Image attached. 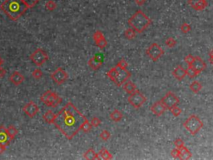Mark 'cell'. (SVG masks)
Instances as JSON below:
<instances>
[{"instance_id":"obj_12","label":"cell","mask_w":213,"mask_h":160,"mask_svg":"<svg viewBox=\"0 0 213 160\" xmlns=\"http://www.w3.org/2000/svg\"><path fill=\"white\" fill-rule=\"evenodd\" d=\"M22 110L26 115H27L29 118H33L37 114V112H39V108L34 102L30 101L27 102V104H25L22 108Z\"/></svg>"},{"instance_id":"obj_47","label":"cell","mask_w":213,"mask_h":160,"mask_svg":"<svg viewBox=\"0 0 213 160\" xmlns=\"http://www.w3.org/2000/svg\"><path fill=\"white\" fill-rule=\"evenodd\" d=\"M6 147H7L6 145L0 144V154H2L6 151Z\"/></svg>"},{"instance_id":"obj_23","label":"cell","mask_w":213,"mask_h":160,"mask_svg":"<svg viewBox=\"0 0 213 160\" xmlns=\"http://www.w3.org/2000/svg\"><path fill=\"white\" fill-rule=\"evenodd\" d=\"M179 151H180V159H189L190 158H191V152L185 146L179 148Z\"/></svg>"},{"instance_id":"obj_43","label":"cell","mask_w":213,"mask_h":160,"mask_svg":"<svg viewBox=\"0 0 213 160\" xmlns=\"http://www.w3.org/2000/svg\"><path fill=\"white\" fill-rule=\"evenodd\" d=\"M185 62L188 64V66H191V63H192V62H193L194 60V56H192L191 54H188L187 56H186L185 57Z\"/></svg>"},{"instance_id":"obj_16","label":"cell","mask_w":213,"mask_h":160,"mask_svg":"<svg viewBox=\"0 0 213 160\" xmlns=\"http://www.w3.org/2000/svg\"><path fill=\"white\" fill-rule=\"evenodd\" d=\"M10 82L15 86H19L24 81V76L18 71H14L9 78Z\"/></svg>"},{"instance_id":"obj_8","label":"cell","mask_w":213,"mask_h":160,"mask_svg":"<svg viewBox=\"0 0 213 160\" xmlns=\"http://www.w3.org/2000/svg\"><path fill=\"white\" fill-rule=\"evenodd\" d=\"M30 59L34 64L40 67L48 59V55L41 48H37L30 55Z\"/></svg>"},{"instance_id":"obj_4","label":"cell","mask_w":213,"mask_h":160,"mask_svg":"<svg viewBox=\"0 0 213 160\" xmlns=\"http://www.w3.org/2000/svg\"><path fill=\"white\" fill-rule=\"evenodd\" d=\"M106 74L107 77L118 87H121L131 78V72L128 70L118 67L117 65L109 70Z\"/></svg>"},{"instance_id":"obj_11","label":"cell","mask_w":213,"mask_h":160,"mask_svg":"<svg viewBox=\"0 0 213 160\" xmlns=\"http://www.w3.org/2000/svg\"><path fill=\"white\" fill-rule=\"evenodd\" d=\"M67 78H68L67 72L62 68H57V69L51 74V78L52 81L58 85L64 83L67 81Z\"/></svg>"},{"instance_id":"obj_39","label":"cell","mask_w":213,"mask_h":160,"mask_svg":"<svg viewBox=\"0 0 213 160\" xmlns=\"http://www.w3.org/2000/svg\"><path fill=\"white\" fill-rule=\"evenodd\" d=\"M174 144H175V146H176V148H181V147H183L184 146V141L181 138H176L175 141H174Z\"/></svg>"},{"instance_id":"obj_35","label":"cell","mask_w":213,"mask_h":160,"mask_svg":"<svg viewBox=\"0 0 213 160\" xmlns=\"http://www.w3.org/2000/svg\"><path fill=\"white\" fill-rule=\"evenodd\" d=\"M100 138L101 139H102L103 141H107V140L111 138V133L107 131V130H103L101 134H100Z\"/></svg>"},{"instance_id":"obj_44","label":"cell","mask_w":213,"mask_h":160,"mask_svg":"<svg viewBox=\"0 0 213 160\" xmlns=\"http://www.w3.org/2000/svg\"><path fill=\"white\" fill-rule=\"evenodd\" d=\"M117 66L120 68H127V66H128V64H127V62H126V61L125 59H121L120 61L118 62V63H117Z\"/></svg>"},{"instance_id":"obj_14","label":"cell","mask_w":213,"mask_h":160,"mask_svg":"<svg viewBox=\"0 0 213 160\" xmlns=\"http://www.w3.org/2000/svg\"><path fill=\"white\" fill-rule=\"evenodd\" d=\"M191 67L193 68L194 69L196 70V72L200 73L203 70L206 69V63L205 62V61H203V59H201L200 57H194V60L192 63L191 65Z\"/></svg>"},{"instance_id":"obj_49","label":"cell","mask_w":213,"mask_h":160,"mask_svg":"<svg viewBox=\"0 0 213 160\" xmlns=\"http://www.w3.org/2000/svg\"><path fill=\"white\" fill-rule=\"evenodd\" d=\"M3 62H3V59H2V58L0 57V67H2V65L3 64Z\"/></svg>"},{"instance_id":"obj_33","label":"cell","mask_w":213,"mask_h":160,"mask_svg":"<svg viewBox=\"0 0 213 160\" xmlns=\"http://www.w3.org/2000/svg\"><path fill=\"white\" fill-rule=\"evenodd\" d=\"M42 71L39 68H36L35 70H33V72H32V76L35 79H40L42 77Z\"/></svg>"},{"instance_id":"obj_32","label":"cell","mask_w":213,"mask_h":160,"mask_svg":"<svg viewBox=\"0 0 213 160\" xmlns=\"http://www.w3.org/2000/svg\"><path fill=\"white\" fill-rule=\"evenodd\" d=\"M96 45H97V47L100 48H104L106 47V45H107V41H106V39L104 38H101V39L97 40V41H96Z\"/></svg>"},{"instance_id":"obj_24","label":"cell","mask_w":213,"mask_h":160,"mask_svg":"<svg viewBox=\"0 0 213 160\" xmlns=\"http://www.w3.org/2000/svg\"><path fill=\"white\" fill-rule=\"evenodd\" d=\"M123 118V115L119 110L115 109L110 113V118L111 120H113L114 122H120Z\"/></svg>"},{"instance_id":"obj_2","label":"cell","mask_w":213,"mask_h":160,"mask_svg":"<svg viewBox=\"0 0 213 160\" xmlns=\"http://www.w3.org/2000/svg\"><path fill=\"white\" fill-rule=\"evenodd\" d=\"M1 9L10 19L17 21L28 9L22 0H4L1 4Z\"/></svg>"},{"instance_id":"obj_51","label":"cell","mask_w":213,"mask_h":160,"mask_svg":"<svg viewBox=\"0 0 213 160\" xmlns=\"http://www.w3.org/2000/svg\"><path fill=\"white\" fill-rule=\"evenodd\" d=\"M210 62L213 65V58H210Z\"/></svg>"},{"instance_id":"obj_40","label":"cell","mask_w":213,"mask_h":160,"mask_svg":"<svg viewBox=\"0 0 213 160\" xmlns=\"http://www.w3.org/2000/svg\"><path fill=\"white\" fill-rule=\"evenodd\" d=\"M102 38H104V34H103L102 32H101V31H97V32H95L94 34H93V39H94L95 42L97 41V40L101 39Z\"/></svg>"},{"instance_id":"obj_50","label":"cell","mask_w":213,"mask_h":160,"mask_svg":"<svg viewBox=\"0 0 213 160\" xmlns=\"http://www.w3.org/2000/svg\"><path fill=\"white\" fill-rule=\"evenodd\" d=\"M209 55H210V58H213V48L211 52H209Z\"/></svg>"},{"instance_id":"obj_31","label":"cell","mask_w":213,"mask_h":160,"mask_svg":"<svg viewBox=\"0 0 213 160\" xmlns=\"http://www.w3.org/2000/svg\"><path fill=\"white\" fill-rule=\"evenodd\" d=\"M45 7H46V8H47V10H49V11H53V10L56 9L57 4H56V2H55L54 1L49 0V1H47V2H46Z\"/></svg>"},{"instance_id":"obj_6","label":"cell","mask_w":213,"mask_h":160,"mask_svg":"<svg viewBox=\"0 0 213 160\" xmlns=\"http://www.w3.org/2000/svg\"><path fill=\"white\" fill-rule=\"evenodd\" d=\"M40 100L42 103L47 105V107L56 108L62 102V98L60 97L57 92H52V91L48 90L41 95Z\"/></svg>"},{"instance_id":"obj_42","label":"cell","mask_w":213,"mask_h":160,"mask_svg":"<svg viewBox=\"0 0 213 160\" xmlns=\"http://www.w3.org/2000/svg\"><path fill=\"white\" fill-rule=\"evenodd\" d=\"M171 157L174 158H179V159H180V151H179L178 148H176L171 150Z\"/></svg>"},{"instance_id":"obj_30","label":"cell","mask_w":213,"mask_h":160,"mask_svg":"<svg viewBox=\"0 0 213 160\" xmlns=\"http://www.w3.org/2000/svg\"><path fill=\"white\" fill-rule=\"evenodd\" d=\"M92 128V124H91V122H90L87 118H86L84 122L82 123V127H81V130H82L84 132H88L91 131Z\"/></svg>"},{"instance_id":"obj_20","label":"cell","mask_w":213,"mask_h":160,"mask_svg":"<svg viewBox=\"0 0 213 160\" xmlns=\"http://www.w3.org/2000/svg\"><path fill=\"white\" fill-rule=\"evenodd\" d=\"M123 88L128 94H131L137 90L136 85L134 84L131 81H128V80L123 84Z\"/></svg>"},{"instance_id":"obj_28","label":"cell","mask_w":213,"mask_h":160,"mask_svg":"<svg viewBox=\"0 0 213 160\" xmlns=\"http://www.w3.org/2000/svg\"><path fill=\"white\" fill-rule=\"evenodd\" d=\"M136 31L132 28H127V29L125 31V32H124V35H125V37L127 38V39L131 40V39H133L134 38L136 37Z\"/></svg>"},{"instance_id":"obj_25","label":"cell","mask_w":213,"mask_h":160,"mask_svg":"<svg viewBox=\"0 0 213 160\" xmlns=\"http://www.w3.org/2000/svg\"><path fill=\"white\" fill-rule=\"evenodd\" d=\"M98 156H99V158H102V159L104 160H109L112 158V155L105 148H102V149L100 150L99 152H98Z\"/></svg>"},{"instance_id":"obj_10","label":"cell","mask_w":213,"mask_h":160,"mask_svg":"<svg viewBox=\"0 0 213 160\" xmlns=\"http://www.w3.org/2000/svg\"><path fill=\"white\" fill-rule=\"evenodd\" d=\"M146 54L152 61H157L164 53L163 49L157 43H152L146 51Z\"/></svg>"},{"instance_id":"obj_27","label":"cell","mask_w":213,"mask_h":160,"mask_svg":"<svg viewBox=\"0 0 213 160\" xmlns=\"http://www.w3.org/2000/svg\"><path fill=\"white\" fill-rule=\"evenodd\" d=\"M201 88H202V85L198 81H194L190 84V89L195 93H197V92H200Z\"/></svg>"},{"instance_id":"obj_9","label":"cell","mask_w":213,"mask_h":160,"mask_svg":"<svg viewBox=\"0 0 213 160\" xmlns=\"http://www.w3.org/2000/svg\"><path fill=\"white\" fill-rule=\"evenodd\" d=\"M161 102L163 103V105L166 108V109L170 110L174 106H177L179 104L180 99H179V98L174 92H168L161 98Z\"/></svg>"},{"instance_id":"obj_5","label":"cell","mask_w":213,"mask_h":160,"mask_svg":"<svg viewBox=\"0 0 213 160\" xmlns=\"http://www.w3.org/2000/svg\"><path fill=\"white\" fill-rule=\"evenodd\" d=\"M183 126L191 135L194 136L203 127V122L196 115L192 114L184 122Z\"/></svg>"},{"instance_id":"obj_26","label":"cell","mask_w":213,"mask_h":160,"mask_svg":"<svg viewBox=\"0 0 213 160\" xmlns=\"http://www.w3.org/2000/svg\"><path fill=\"white\" fill-rule=\"evenodd\" d=\"M6 130H7V134H8V136H9L12 139H13V138L17 136V133H18V131H17V128H16L14 126H12V125H10V126H8L7 128H6Z\"/></svg>"},{"instance_id":"obj_38","label":"cell","mask_w":213,"mask_h":160,"mask_svg":"<svg viewBox=\"0 0 213 160\" xmlns=\"http://www.w3.org/2000/svg\"><path fill=\"white\" fill-rule=\"evenodd\" d=\"M181 31L183 33H187L191 31V25L187 24L186 22H184L181 26Z\"/></svg>"},{"instance_id":"obj_36","label":"cell","mask_w":213,"mask_h":160,"mask_svg":"<svg viewBox=\"0 0 213 160\" xmlns=\"http://www.w3.org/2000/svg\"><path fill=\"white\" fill-rule=\"evenodd\" d=\"M170 111H171V113H172L175 117H178V116H180L181 113V109L179 107H177V106H174L173 108H171V109H170Z\"/></svg>"},{"instance_id":"obj_46","label":"cell","mask_w":213,"mask_h":160,"mask_svg":"<svg viewBox=\"0 0 213 160\" xmlns=\"http://www.w3.org/2000/svg\"><path fill=\"white\" fill-rule=\"evenodd\" d=\"M6 75V70L4 68H2V67H0V78H2Z\"/></svg>"},{"instance_id":"obj_41","label":"cell","mask_w":213,"mask_h":160,"mask_svg":"<svg viewBox=\"0 0 213 160\" xmlns=\"http://www.w3.org/2000/svg\"><path fill=\"white\" fill-rule=\"evenodd\" d=\"M91 124H92V127H98L101 124V120L97 117L92 118V120H91Z\"/></svg>"},{"instance_id":"obj_15","label":"cell","mask_w":213,"mask_h":160,"mask_svg":"<svg viewBox=\"0 0 213 160\" xmlns=\"http://www.w3.org/2000/svg\"><path fill=\"white\" fill-rule=\"evenodd\" d=\"M165 110H166V108L163 105V103L161 102V100L154 102L151 107V111L157 117H160V116H161V114H163Z\"/></svg>"},{"instance_id":"obj_3","label":"cell","mask_w":213,"mask_h":160,"mask_svg":"<svg viewBox=\"0 0 213 160\" xmlns=\"http://www.w3.org/2000/svg\"><path fill=\"white\" fill-rule=\"evenodd\" d=\"M151 23V20L142 11L138 10L128 19V24L136 32H143Z\"/></svg>"},{"instance_id":"obj_29","label":"cell","mask_w":213,"mask_h":160,"mask_svg":"<svg viewBox=\"0 0 213 160\" xmlns=\"http://www.w3.org/2000/svg\"><path fill=\"white\" fill-rule=\"evenodd\" d=\"M186 73L190 78H193L196 77L199 74L198 72H196V70L194 69L191 66H188V68L186 69Z\"/></svg>"},{"instance_id":"obj_18","label":"cell","mask_w":213,"mask_h":160,"mask_svg":"<svg viewBox=\"0 0 213 160\" xmlns=\"http://www.w3.org/2000/svg\"><path fill=\"white\" fill-rule=\"evenodd\" d=\"M172 75H173L176 79H177L178 81H181L186 76V69H184L181 65H178L172 71Z\"/></svg>"},{"instance_id":"obj_17","label":"cell","mask_w":213,"mask_h":160,"mask_svg":"<svg viewBox=\"0 0 213 160\" xmlns=\"http://www.w3.org/2000/svg\"><path fill=\"white\" fill-rule=\"evenodd\" d=\"M12 138L8 136L4 126H0V144L8 145L12 141Z\"/></svg>"},{"instance_id":"obj_19","label":"cell","mask_w":213,"mask_h":160,"mask_svg":"<svg viewBox=\"0 0 213 160\" xmlns=\"http://www.w3.org/2000/svg\"><path fill=\"white\" fill-rule=\"evenodd\" d=\"M87 63H88V66H89L92 70H98L100 68L102 67V65L103 62L99 61V60L97 59V58H96L93 56L92 58H90V59L88 60V62H87Z\"/></svg>"},{"instance_id":"obj_48","label":"cell","mask_w":213,"mask_h":160,"mask_svg":"<svg viewBox=\"0 0 213 160\" xmlns=\"http://www.w3.org/2000/svg\"><path fill=\"white\" fill-rule=\"evenodd\" d=\"M135 2H136V4L139 5V6H142V5L146 2V0H135Z\"/></svg>"},{"instance_id":"obj_1","label":"cell","mask_w":213,"mask_h":160,"mask_svg":"<svg viewBox=\"0 0 213 160\" xmlns=\"http://www.w3.org/2000/svg\"><path fill=\"white\" fill-rule=\"evenodd\" d=\"M86 118L72 102H68L56 114L53 124L67 139L71 140L81 130Z\"/></svg>"},{"instance_id":"obj_7","label":"cell","mask_w":213,"mask_h":160,"mask_svg":"<svg viewBox=\"0 0 213 160\" xmlns=\"http://www.w3.org/2000/svg\"><path fill=\"white\" fill-rule=\"evenodd\" d=\"M129 103L134 108H140L142 105L146 102V98L141 92H140L138 90L134 92L131 94H129V97L127 98Z\"/></svg>"},{"instance_id":"obj_34","label":"cell","mask_w":213,"mask_h":160,"mask_svg":"<svg viewBox=\"0 0 213 160\" xmlns=\"http://www.w3.org/2000/svg\"><path fill=\"white\" fill-rule=\"evenodd\" d=\"M24 3L27 6L28 8H32L36 4H37V2H39L40 0H22Z\"/></svg>"},{"instance_id":"obj_22","label":"cell","mask_w":213,"mask_h":160,"mask_svg":"<svg viewBox=\"0 0 213 160\" xmlns=\"http://www.w3.org/2000/svg\"><path fill=\"white\" fill-rule=\"evenodd\" d=\"M85 159L87 160H92V159H100L99 156H98V153L95 152L94 150L92 148H89V149L87 150V152H85L84 155H83Z\"/></svg>"},{"instance_id":"obj_13","label":"cell","mask_w":213,"mask_h":160,"mask_svg":"<svg viewBox=\"0 0 213 160\" xmlns=\"http://www.w3.org/2000/svg\"><path fill=\"white\" fill-rule=\"evenodd\" d=\"M188 5L196 11L204 10L207 6V0H188Z\"/></svg>"},{"instance_id":"obj_45","label":"cell","mask_w":213,"mask_h":160,"mask_svg":"<svg viewBox=\"0 0 213 160\" xmlns=\"http://www.w3.org/2000/svg\"><path fill=\"white\" fill-rule=\"evenodd\" d=\"M94 57L96 58H97L99 61H101V62H103V61H104V56H103L102 53H96V54L94 55Z\"/></svg>"},{"instance_id":"obj_21","label":"cell","mask_w":213,"mask_h":160,"mask_svg":"<svg viewBox=\"0 0 213 160\" xmlns=\"http://www.w3.org/2000/svg\"><path fill=\"white\" fill-rule=\"evenodd\" d=\"M55 117H56V114H55L52 111H51V110H48V111H47V112H45L44 114L42 115V118H43V120H44L47 123H48V124H52V123H53Z\"/></svg>"},{"instance_id":"obj_37","label":"cell","mask_w":213,"mask_h":160,"mask_svg":"<svg viewBox=\"0 0 213 160\" xmlns=\"http://www.w3.org/2000/svg\"><path fill=\"white\" fill-rule=\"evenodd\" d=\"M165 43H166V45L167 46V47L173 48V47H175V46H176V41L173 38H168L166 40Z\"/></svg>"}]
</instances>
